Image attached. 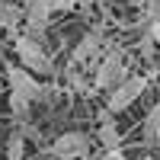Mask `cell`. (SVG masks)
Returning <instances> with one entry per match:
<instances>
[{"mask_svg":"<svg viewBox=\"0 0 160 160\" xmlns=\"http://www.w3.org/2000/svg\"><path fill=\"white\" fill-rule=\"evenodd\" d=\"M13 55L22 71H29L32 77H51L55 74V58L48 55V48L42 42H32L29 35H13Z\"/></svg>","mask_w":160,"mask_h":160,"instance_id":"obj_1","label":"cell"},{"mask_svg":"<svg viewBox=\"0 0 160 160\" xmlns=\"http://www.w3.org/2000/svg\"><path fill=\"white\" fill-rule=\"evenodd\" d=\"M128 80V64H125V51L118 48H106V55L96 61L93 68V90H99L109 96L112 90H118Z\"/></svg>","mask_w":160,"mask_h":160,"instance_id":"obj_2","label":"cell"},{"mask_svg":"<svg viewBox=\"0 0 160 160\" xmlns=\"http://www.w3.org/2000/svg\"><path fill=\"white\" fill-rule=\"evenodd\" d=\"M3 80H7V96H16L26 102H35L48 93V87L42 80L32 77L29 71H22L16 61H3Z\"/></svg>","mask_w":160,"mask_h":160,"instance_id":"obj_3","label":"cell"},{"mask_svg":"<svg viewBox=\"0 0 160 160\" xmlns=\"http://www.w3.org/2000/svg\"><path fill=\"white\" fill-rule=\"evenodd\" d=\"M106 45H109V42H106V29H102V26H93V29L71 48V55H68V71L96 68V61L106 55Z\"/></svg>","mask_w":160,"mask_h":160,"instance_id":"obj_4","label":"cell"},{"mask_svg":"<svg viewBox=\"0 0 160 160\" xmlns=\"http://www.w3.org/2000/svg\"><path fill=\"white\" fill-rule=\"evenodd\" d=\"M93 151V135L90 131H64L51 141V148L45 151L51 160H87Z\"/></svg>","mask_w":160,"mask_h":160,"instance_id":"obj_5","label":"cell"},{"mask_svg":"<svg viewBox=\"0 0 160 160\" xmlns=\"http://www.w3.org/2000/svg\"><path fill=\"white\" fill-rule=\"evenodd\" d=\"M148 87H151V77H148V74H128L125 83L106 96V112L118 115V112L131 109V106H135V102L144 96V90H148Z\"/></svg>","mask_w":160,"mask_h":160,"instance_id":"obj_6","label":"cell"},{"mask_svg":"<svg viewBox=\"0 0 160 160\" xmlns=\"http://www.w3.org/2000/svg\"><path fill=\"white\" fill-rule=\"evenodd\" d=\"M96 141H99L102 154H109V151H122V128H118L115 115L106 112V109H99V115H96Z\"/></svg>","mask_w":160,"mask_h":160,"instance_id":"obj_7","label":"cell"},{"mask_svg":"<svg viewBox=\"0 0 160 160\" xmlns=\"http://www.w3.org/2000/svg\"><path fill=\"white\" fill-rule=\"evenodd\" d=\"M160 141V99L148 109V115L141 118V148H157Z\"/></svg>","mask_w":160,"mask_h":160,"instance_id":"obj_8","label":"cell"},{"mask_svg":"<svg viewBox=\"0 0 160 160\" xmlns=\"http://www.w3.org/2000/svg\"><path fill=\"white\" fill-rule=\"evenodd\" d=\"M0 29L10 35H19L22 29V7L10 3V0H0Z\"/></svg>","mask_w":160,"mask_h":160,"instance_id":"obj_9","label":"cell"},{"mask_svg":"<svg viewBox=\"0 0 160 160\" xmlns=\"http://www.w3.org/2000/svg\"><path fill=\"white\" fill-rule=\"evenodd\" d=\"M3 160H26V135H22L19 128L10 131L7 148H3Z\"/></svg>","mask_w":160,"mask_h":160,"instance_id":"obj_10","label":"cell"},{"mask_svg":"<svg viewBox=\"0 0 160 160\" xmlns=\"http://www.w3.org/2000/svg\"><path fill=\"white\" fill-rule=\"evenodd\" d=\"M93 3H96V0H51L55 13H64V10H83V13H90Z\"/></svg>","mask_w":160,"mask_h":160,"instance_id":"obj_11","label":"cell"},{"mask_svg":"<svg viewBox=\"0 0 160 160\" xmlns=\"http://www.w3.org/2000/svg\"><path fill=\"white\" fill-rule=\"evenodd\" d=\"M144 22H160V0H144Z\"/></svg>","mask_w":160,"mask_h":160,"instance_id":"obj_12","label":"cell"},{"mask_svg":"<svg viewBox=\"0 0 160 160\" xmlns=\"http://www.w3.org/2000/svg\"><path fill=\"white\" fill-rule=\"evenodd\" d=\"M144 35H148L154 45H160V22H148V32H144Z\"/></svg>","mask_w":160,"mask_h":160,"instance_id":"obj_13","label":"cell"},{"mask_svg":"<svg viewBox=\"0 0 160 160\" xmlns=\"http://www.w3.org/2000/svg\"><path fill=\"white\" fill-rule=\"evenodd\" d=\"M0 102H3V74H0Z\"/></svg>","mask_w":160,"mask_h":160,"instance_id":"obj_14","label":"cell"},{"mask_svg":"<svg viewBox=\"0 0 160 160\" xmlns=\"http://www.w3.org/2000/svg\"><path fill=\"white\" fill-rule=\"evenodd\" d=\"M3 61H7V58H3V45H0V71H3Z\"/></svg>","mask_w":160,"mask_h":160,"instance_id":"obj_15","label":"cell"},{"mask_svg":"<svg viewBox=\"0 0 160 160\" xmlns=\"http://www.w3.org/2000/svg\"><path fill=\"white\" fill-rule=\"evenodd\" d=\"M157 87H160V80H157Z\"/></svg>","mask_w":160,"mask_h":160,"instance_id":"obj_16","label":"cell"}]
</instances>
